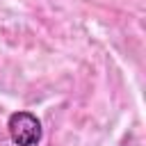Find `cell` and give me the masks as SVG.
I'll use <instances>...</instances> for the list:
<instances>
[{
    "mask_svg": "<svg viewBox=\"0 0 146 146\" xmlns=\"http://www.w3.org/2000/svg\"><path fill=\"white\" fill-rule=\"evenodd\" d=\"M7 130L16 146H36L41 141V121L32 112H14L7 121Z\"/></svg>",
    "mask_w": 146,
    "mask_h": 146,
    "instance_id": "cell-1",
    "label": "cell"
}]
</instances>
